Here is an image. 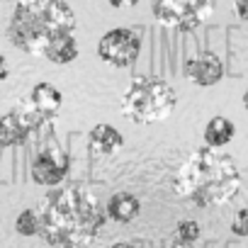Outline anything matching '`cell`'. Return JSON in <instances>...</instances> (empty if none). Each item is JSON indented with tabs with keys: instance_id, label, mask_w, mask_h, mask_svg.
Returning <instances> with one entry per match:
<instances>
[{
	"instance_id": "cell-1",
	"label": "cell",
	"mask_w": 248,
	"mask_h": 248,
	"mask_svg": "<svg viewBox=\"0 0 248 248\" xmlns=\"http://www.w3.org/2000/svg\"><path fill=\"white\" fill-rule=\"evenodd\" d=\"M39 219H42L39 236L51 248L54 246L80 248L100 236L107 214L93 192H88L80 185H66L54 190L44 200Z\"/></svg>"
},
{
	"instance_id": "cell-2",
	"label": "cell",
	"mask_w": 248,
	"mask_h": 248,
	"mask_svg": "<svg viewBox=\"0 0 248 248\" xmlns=\"http://www.w3.org/2000/svg\"><path fill=\"white\" fill-rule=\"evenodd\" d=\"M173 190L195 207H219L238 195L241 173L229 154L204 146L180 166Z\"/></svg>"
},
{
	"instance_id": "cell-3",
	"label": "cell",
	"mask_w": 248,
	"mask_h": 248,
	"mask_svg": "<svg viewBox=\"0 0 248 248\" xmlns=\"http://www.w3.org/2000/svg\"><path fill=\"white\" fill-rule=\"evenodd\" d=\"M68 34H76V13L66 0H17L8 22V39L30 56H44Z\"/></svg>"
},
{
	"instance_id": "cell-4",
	"label": "cell",
	"mask_w": 248,
	"mask_h": 248,
	"mask_svg": "<svg viewBox=\"0 0 248 248\" xmlns=\"http://www.w3.org/2000/svg\"><path fill=\"white\" fill-rule=\"evenodd\" d=\"M178 105V90L161 76H139L122 95V112L137 124L163 122Z\"/></svg>"
},
{
	"instance_id": "cell-5",
	"label": "cell",
	"mask_w": 248,
	"mask_h": 248,
	"mask_svg": "<svg viewBox=\"0 0 248 248\" xmlns=\"http://www.w3.org/2000/svg\"><path fill=\"white\" fill-rule=\"evenodd\" d=\"M217 3L219 0H154L151 13L163 27L192 32L209 20V15L217 10Z\"/></svg>"
},
{
	"instance_id": "cell-6",
	"label": "cell",
	"mask_w": 248,
	"mask_h": 248,
	"mask_svg": "<svg viewBox=\"0 0 248 248\" xmlns=\"http://www.w3.org/2000/svg\"><path fill=\"white\" fill-rule=\"evenodd\" d=\"M141 54V37L129 27H114L97 42V59L114 68H129Z\"/></svg>"
},
{
	"instance_id": "cell-7",
	"label": "cell",
	"mask_w": 248,
	"mask_h": 248,
	"mask_svg": "<svg viewBox=\"0 0 248 248\" xmlns=\"http://www.w3.org/2000/svg\"><path fill=\"white\" fill-rule=\"evenodd\" d=\"M42 119L27 107H17L0 117V149H15L27 144V139L42 127Z\"/></svg>"
},
{
	"instance_id": "cell-8",
	"label": "cell",
	"mask_w": 248,
	"mask_h": 248,
	"mask_svg": "<svg viewBox=\"0 0 248 248\" xmlns=\"http://www.w3.org/2000/svg\"><path fill=\"white\" fill-rule=\"evenodd\" d=\"M68 173H71V158L66 151H61L56 146L42 149L32 161V180L37 185L56 187L66 180Z\"/></svg>"
},
{
	"instance_id": "cell-9",
	"label": "cell",
	"mask_w": 248,
	"mask_h": 248,
	"mask_svg": "<svg viewBox=\"0 0 248 248\" xmlns=\"http://www.w3.org/2000/svg\"><path fill=\"white\" fill-rule=\"evenodd\" d=\"M185 76H187L190 83H195L200 88H209V85H217L224 78V63L217 54L202 51V54L185 61Z\"/></svg>"
},
{
	"instance_id": "cell-10",
	"label": "cell",
	"mask_w": 248,
	"mask_h": 248,
	"mask_svg": "<svg viewBox=\"0 0 248 248\" xmlns=\"http://www.w3.org/2000/svg\"><path fill=\"white\" fill-rule=\"evenodd\" d=\"M61 105H63V93L54 85V83H37L32 90H30V100H27V107L42 119V122H51L59 112H61Z\"/></svg>"
},
{
	"instance_id": "cell-11",
	"label": "cell",
	"mask_w": 248,
	"mask_h": 248,
	"mask_svg": "<svg viewBox=\"0 0 248 248\" xmlns=\"http://www.w3.org/2000/svg\"><path fill=\"white\" fill-rule=\"evenodd\" d=\"M124 146V134L112 127L107 122H100L88 132V151L90 156H97V158H107V156H114L119 149Z\"/></svg>"
},
{
	"instance_id": "cell-12",
	"label": "cell",
	"mask_w": 248,
	"mask_h": 248,
	"mask_svg": "<svg viewBox=\"0 0 248 248\" xmlns=\"http://www.w3.org/2000/svg\"><path fill=\"white\" fill-rule=\"evenodd\" d=\"M105 214H107V219H112V221H117V224H132V221L141 214V202H139L137 195L122 190V192H114V195L107 200Z\"/></svg>"
},
{
	"instance_id": "cell-13",
	"label": "cell",
	"mask_w": 248,
	"mask_h": 248,
	"mask_svg": "<svg viewBox=\"0 0 248 248\" xmlns=\"http://www.w3.org/2000/svg\"><path fill=\"white\" fill-rule=\"evenodd\" d=\"M233 137H236V124L229 117H221V114L212 117L204 124V132H202L204 146H209V149H224L226 144H231Z\"/></svg>"
},
{
	"instance_id": "cell-14",
	"label": "cell",
	"mask_w": 248,
	"mask_h": 248,
	"mask_svg": "<svg viewBox=\"0 0 248 248\" xmlns=\"http://www.w3.org/2000/svg\"><path fill=\"white\" fill-rule=\"evenodd\" d=\"M78 54H80L78 39H76V34H68V37H61L59 42H54V44L44 51L42 59H46V61H51V63H56V66H66V63H73V61L78 59Z\"/></svg>"
},
{
	"instance_id": "cell-15",
	"label": "cell",
	"mask_w": 248,
	"mask_h": 248,
	"mask_svg": "<svg viewBox=\"0 0 248 248\" xmlns=\"http://www.w3.org/2000/svg\"><path fill=\"white\" fill-rule=\"evenodd\" d=\"M200 233H202V229L195 219H180L173 229V241L183 243V246H195L200 241Z\"/></svg>"
},
{
	"instance_id": "cell-16",
	"label": "cell",
	"mask_w": 248,
	"mask_h": 248,
	"mask_svg": "<svg viewBox=\"0 0 248 248\" xmlns=\"http://www.w3.org/2000/svg\"><path fill=\"white\" fill-rule=\"evenodd\" d=\"M15 231L20 236H39L42 231V219H39V212L34 209H22L15 219Z\"/></svg>"
},
{
	"instance_id": "cell-17",
	"label": "cell",
	"mask_w": 248,
	"mask_h": 248,
	"mask_svg": "<svg viewBox=\"0 0 248 248\" xmlns=\"http://www.w3.org/2000/svg\"><path fill=\"white\" fill-rule=\"evenodd\" d=\"M231 233L241 236V238H248V207L238 209L231 219Z\"/></svg>"
},
{
	"instance_id": "cell-18",
	"label": "cell",
	"mask_w": 248,
	"mask_h": 248,
	"mask_svg": "<svg viewBox=\"0 0 248 248\" xmlns=\"http://www.w3.org/2000/svg\"><path fill=\"white\" fill-rule=\"evenodd\" d=\"M233 13L238 20H248V0H233Z\"/></svg>"
},
{
	"instance_id": "cell-19",
	"label": "cell",
	"mask_w": 248,
	"mask_h": 248,
	"mask_svg": "<svg viewBox=\"0 0 248 248\" xmlns=\"http://www.w3.org/2000/svg\"><path fill=\"white\" fill-rule=\"evenodd\" d=\"M8 76H10V66H8L5 56L0 54V83H3V80H8Z\"/></svg>"
},
{
	"instance_id": "cell-20",
	"label": "cell",
	"mask_w": 248,
	"mask_h": 248,
	"mask_svg": "<svg viewBox=\"0 0 248 248\" xmlns=\"http://www.w3.org/2000/svg\"><path fill=\"white\" fill-rule=\"evenodd\" d=\"M107 248H141V246L134 243V241H114V243H109Z\"/></svg>"
},
{
	"instance_id": "cell-21",
	"label": "cell",
	"mask_w": 248,
	"mask_h": 248,
	"mask_svg": "<svg viewBox=\"0 0 248 248\" xmlns=\"http://www.w3.org/2000/svg\"><path fill=\"white\" fill-rule=\"evenodd\" d=\"M112 8H127V5H137L139 0H107Z\"/></svg>"
},
{
	"instance_id": "cell-22",
	"label": "cell",
	"mask_w": 248,
	"mask_h": 248,
	"mask_svg": "<svg viewBox=\"0 0 248 248\" xmlns=\"http://www.w3.org/2000/svg\"><path fill=\"white\" fill-rule=\"evenodd\" d=\"M161 248H192V246H183V243H175L173 241V243H163Z\"/></svg>"
},
{
	"instance_id": "cell-23",
	"label": "cell",
	"mask_w": 248,
	"mask_h": 248,
	"mask_svg": "<svg viewBox=\"0 0 248 248\" xmlns=\"http://www.w3.org/2000/svg\"><path fill=\"white\" fill-rule=\"evenodd\" d=\"M241 102H243V107H246V109H248V88H246V90H243V100H241Z\"/></svg>"
},
{
	"instance_id": "cell-24",
	"label": "cell",
	"mask_w": 248,
	"mask_h": 248,
	"mask_svg": "<svg viewBox=\"0 0 248 248\" xmlns=\"http://www.w3.org/2000/svg\"><path fill=\"white\" fill-rule=\"evenodd\" d=\"M54 248H68V246H54Z\"/></svg>"
},
{
	"instance_id": "cell-25",
	"label": "cell",
	"mask_w": 248,
	"mask_h": 248,
	"mask_svg": "<svg viewBox=\"0 0 248 248\" xmlns=\"http://www.w3.org/2000/svg\"><path fill=\"white\" fill-rule=\"evenodd\" d=\"M246 175H248V168H246Z\"/></svg>"
}]
</instances>
